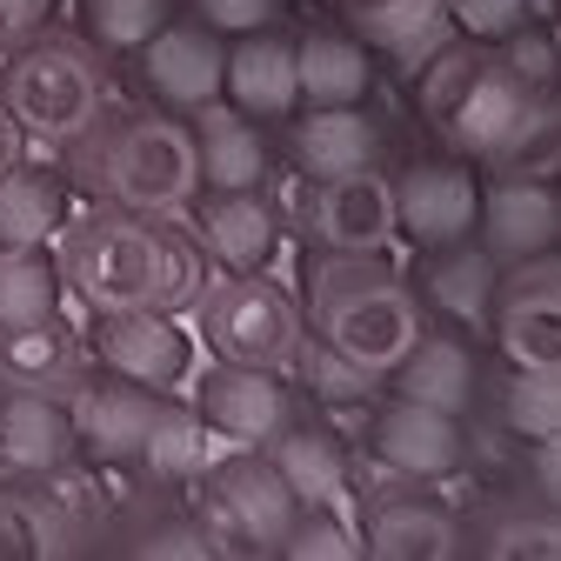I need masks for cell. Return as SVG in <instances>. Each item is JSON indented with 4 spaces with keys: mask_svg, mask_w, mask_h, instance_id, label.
Wrapping results in <instances>:
<instances>
[{
    "mask_svg": "<svg viewBox=\"0 0 561 561\" xmlns=\"http://www.w3.org/2000/svg\"><path fill=\"white\" fill-rule=\"evenodd\" d=\"M414 75H421V88H414L421 121L468 161H502L522 140V127L541 114V101H548V88L522 75V67L502 54V41L455 34L421 60Z\"/></svg>",
    "mask_w": 561,
    "mask_h": 561,
    "instance_id": "cell-1",
    "label": "cell"
},
{
    "mask_svg": "<svg viewBox=\"0 0 561 561\" xmlns=\"http://www.w3.org/2000/svg\"><path fill=\"white\" fill-rule=\"evenodd\" d=\"M308 321L321 347H334V355L388 381V368L421 334V301L394 267H381V254L321 248L308 261Z\"/></svg>",
    "mask_w": 561,
    "mask_h": 561,
    "instance_id": "cell-2",
    "label": "cell"
},
{
    "mask_svg": "<svg viewBox=\"0 0 561 561\" xmlns=\"http://www.w3.org/2000/svg\"><path fill=\"white\" fill-rule=\"evenodd\" d=\"M0 101L14 107L27 140L75 148V140H88L101 127V114H107L101 47L88 34H67V27L41 21L27 41H14L8 54H0Z\"/></svg>",
    "mask_w": 561,
    "mask_h": 561,
    "instance_id": "cell-3",
    "label": "cell"
},
{
    "mask_svg": "<svg viewBox=\"0 0 561 561\" xmlns=\"http://www.w3.org/2000/svg\"><path fill=\"white\" fill-rule=\"evenodd\" d=\"M54 267L60 288L75 295L88 314L101 308H154L161 295V221L134 215V207H88V215H67V228L54 234Z\"/></svg>",
    "mask_w": 561,
    "mask_h": 561,
    "instance_id": "cell-4",
    "label": "cell"
},
{
    "mask_svg": "<svg viewBox=\"0 0 561 561\" xmlns=\"http://www.w3.org/2000/svg\"><path fill=\"white\" fill-rule=\"evenodd\" d=\"M101 201L134 207V215H181L201 194V161H194V127L187 114L148 107L107 127V148L94 168Z\"/></svg>",
    "mask_w": 561,
    "mask_h": 561,
    "instance_id": "cell-5",
    "label": "cell"
},
{
    "mask_svg": "<svg viewBox=\"0 0 561 561\" xmlns=\"http://www.w3.org/2000/svg\"><path fill=\"white\" fill-rule=\"evenodd\" d=\"M194 328L215 362H248L288 375L301 355V301L274 274H221L207 267V288L194 295Z\"/></svg>",
    "mask_w": 561,
    "mask_h": 561,
    "instance_id": "cell-6",
    "label": "cell"
},
{
    "mask_svg": "<svg viewBox=\"0 0 561 561\" xmlns=\"http://www.w3.org/2000/svg\"><path fill=\"white\" fill-rule=\"evenodd\" d=\"M194 481L207 488V515L201 522H215V528H207V535H215V554L221 548H280L288 522L301 515L295 488L280 481L267 448H228L221 461H207Z\"/></svg>",
    "mask_w": 561,
    "mask_h": 561,
    "instance_id": "cell-7",
    "label": "cell"
},
{
    "mask_svg": "<svg viewBox=\"0 0 561 561\" xmlns=\"http://www.w3.org/2000/svg\"><path fill=\"white\" fill-rule=\"evenodd\" d=\"M194 328L168 308H101L94 328H88V362L101 375H121V381H140V388H187L194 375Z\"/></svg>",
    "mask_w": 561,
    "mask_h": 561,
    "instance_id": "cell-8",
    "label": "cell"
},
{
    "mask_svg": "<svg viewBox=\"0 0 561 561\" xmlns=\"http://www.w3.org/2000/svg\"><path fill=\"white\" fill-rule=\"evenodd\" d=\"M495 347L508 368L528 375H561V254H528L495 280L488 308Z\"/></svg>",
    "mask_w": 561,
    "mask_h": 561,
    "instance_id": "cell-9",
    "label": "cell"
},
{
    "mask_svg": "<svg viewBox=\"0 0 561 561\" xmlns=\"http://www.w3.org/2000/svg\"><path fill=\"white\" fill-rule=\"evenodd\" d=\"M194 381V414L215 428L228 448H267L280 435V421L295 414L288 375L274 368H248V362H207Z\"/></svg>",
    "mask_w": 561,
    "mask_h": 561,
    "instance_id": "cell-10",
    "label": "cell"
},
{
    "mask_svg": "<svg viewBox=\"0 0 561 561\" xmlns=\"http://www.w3.org/2000/svg\"><path fill=\"white\" fill-rule=\"evenodd\" d=\"M221 34L207 27V21H161L148 41L134 47V67H140V88H148L154 107L168 114H194L207 101H221Z\"/></svg>",
    "mask_w": 561,
    "mask_h": 561,
    "instance_id": "cell-11",
    "label": "cell"
},
{
    "mask_svg": "<svg viewBox=\"0 0 561 561\" xmlns=\"http://www.w3.org/2000/svg\"><path fill=\"white\" fill-rule=\"evenodd\" d=\"M368 455L394 481H442L468 461V435H461V414H442L428 401L394 394L368 414Z\"/></svg>",
    "mask_w": 561,
    "mask_h": 561,
    "instance_id": "cell-12",
    "label": "cell"
},
{
    "mask_svg": "<svg viewBox=\"0 0 561 561\" xmlns=\"http://www.w3.org/2000/svg\"><path fill=\"white\" fill-rule=\"evenodd\" d=\"M474 215H481V181L468 154H428L394 174V234H408L414 248L474 234Z\"/></svg>",
    "mask_w": 561,
    "mask_h": 561,
    "instance_id": "cell-13",
    "label": "cell"
},
{
    "mask_svg": "<svg viewBox=\"0 0 561 561\" xmlns=\"http://www.w3.org/2000/svg\"><path fill=\"white\" fill-rule=\"evenodd\" d=\"M468 535H461V515L428 495L421 481H401V488H381L362 508V554H388V561H435V554H461Z\"/></svg>",
    "mask_w": 561,
    "mask_h": 561,
    "instance_id": "cell-14",
    "label": "cell"
},
{
    "mask_svg": "<svg viewBox=\"0 0 561 561\" xmlns=\"http://www.w3.org/2000/svg\"><path fill=\"white\" fill-rule=\"evenodd\" d=\"M308 234L334 254H381L394 241V174L362 168L308 187Z\"/></svg>",
    "mask_w": 561,
    "mask_h": 561,
    "instance_id": "cell-15",
    "label": "cell"
},
{
    "mask_svg": "<svg viewBox=\"0 0 561 561\" xmlns=\"http://www.w3.org/2000/svg\"><path fill=\"white\" fill-rule=\"evenodd\" d=\"M481 248L495 261H528V254H548L561 241V187L548 174H508L481 187Z\"/></svg>",
    "mask_w": 561,
    "mask_h": 561,
    "instance_id": "cell-16",
    "label": "cell"
},
{
    "mask_svg": "<svg viewBox=\"0 0 561 561\" xmlns=\"http://www.w3.org/2000/svg\"><path fill=\"white\" fill-rule=\"evenodd\" d=\"M161 388H140V381H121V375H88L75 394H67V408H75V435L81 448H94L101 461H134L140 442H148L154 414H161Z\"/></svg>",
    "mask_w": 561,
    "mask_h": 561,
    "instance_id": "cell-17",
    "label": "cell"
},
{
    "mask_svg": "<svg viewBox=\"0 0 561 561\" xmlns=\"http://www.w3.org/2000/svg\"><path fill=\"white\" fill-rule=\"evenodd\" d=\"M495 280H502V261L461 234V241H428V248H421L408 288H414L421 308H435V314H448V321H461V328H488Z\"/></svg>",
    "mask_w": 561,
    "mask_h": 561,
    "instance_id": "cell-18",
    "label": "cell"
},
{
    "mask_svg": "<svg viewBox=\"0 0 561 561\" xmlns=\"http://www.w3.org/2000/svg\"><path fill=\"white\" fill-rule=\"evenodd\" d=\"M221 101L241 107L248 121H288L301 107V88H295V34H274L254 27V34H234L228 60H221Z\"/></svg>",
    "mask_w": 561,
    "mask_h": 561,
    "instance_id": "cell-19",
    "label": "cell"
},
{
    "mask_svg": "<svg viewBox=\"0 0 561 561\" xmlns=\"http://www.w3.org/2000/svg\"><path fill=\"white\" fill-rule=\"evenodd\" d=\"M194 234L207 248L221 274H254L274 261V241H280V215L261 187H207L201 194V215H194Z\"/></svg>",
    "mask_w": 561,
    "mask_h": 561,
    "instance_id": "cell-20",
    "label": "cell"
},
{
    "mask_svg": "<svg viewBox=\"0 0 561 561\" xmlns=\"http://www.w3.org/2000/svg\"><path fill=\"white\" fill-rule=\"evenodd\" d=\"M94 375L88 334H75L60 314L0 328V388H34V394H75Z\"/></svg>",
    "mask_w": 561,
    "mask_h": 561,
    "instance_id": "cell-21",
    "label": "cell"
},
{
    "mask_svg": "<svg viewBox=\"0 0 561 561\" xmlns=\"http://www.w3.org/2000/svg\"><path fill=\"white\" fill-rule=\"evenodd\" d=\"M75 455H81V435H75L67 394L0 388V474H41Z\"/></svg>",
    "mask_w": 561,
    "mask_h": 561,
    "instance_id": "cell-22",
    "label": "cell"
},
{
    "mask_svg": "<svg viewBox=\"0 0 561 561\" xmlns=\"http://www.w3.org/2000/svg\"><path fill=\"white\" fill-rule=\"evenodd\" d=\"M295 168L308 181H334V174H362L381 168V127L362 114V101L347 107H301V121L288 127Z\"/></svg>",
    "mask_w": 561,
    "mask_h": 561,
    "instance_id": "cell-23",
    "label": "cell"
},
{
    "mask_svg": "<svg viewBox=\"0 0 561 561\" xmlns=\"http://www.w3.org/2000/svg\"><path fill=\"white\" fill-rule=\"evenodd\" d=\"M341 21H347V34L381 47L401 75H414L442 41H455L448 0H341Z\"/></svg>",
    "mask_w": 561,
    "mask_h": 561,
    "instance_id": "cell-24",
    "label": "cell"
},
{
    "mask_svg": "<svg viewBox=\"0 0 561 561\" xmlns=\"http://www.w3.org/2000/svg\"><path fill=\"white\" fill-rule=\"evenodd\" d=\"M75 215V187L47 161L0 168V248H54V234Z\"/></svg>",
    "mask_w": 561,
    "mask_h": 561,
    "instance_id": "cell-25",
    "label": "cell"
},
{
    "mask_svg": "<svg viewBox=\"0 0 561 561\" xmlns=\"http://www.w3.org/2000/svg\"><path fill=\"white\" fill-rule=\"evenodd\" d=\"M194 127V161H201V187H261L267 181V140L261 127L228 107V101H207L187 114Z\"/></svg>",
    "mask_w": 561,
    "mask_h": 561,
    "instance_id": "cell-26",
    "label": "cell"
},
{
    "mask_svg": "<svg viewBox=\"0 0 561 561\" xmlns=\"http://www.w3.org/2000/svg\"><path fill=\"white\" fill-rule=\"evenodd\" d=\"M375 47L347 27H308L295 41V88H301V107H347L368 94V75H375Z\"/></svg>",
    "mask_w": 561,
    "mask_h": 561,
    "instance_id": "cell-27",
    "label": "cell"
},
{
    "mask_svg": "<svg viewBox=\"0 0 561 561\" xmlns=\"http://www.w3.org/2000/svg\"><path fill=\"white\" fill-rule=\"evenodd\" d=\"M388 381L408 401H428L442 414H461L474 401V347L461 334H428V328H421L414 347L388 368Z\"/></svg>",
    "mask_w": 561,
    "mask_h": 561,
    "instance_id": "cell-28",
    "label": "cell"
},
{
    "mask_svg": "<svg viewBox=\"0 0 561 561\" xmlns=\"http://www.w3.org/2000/svg\"><path fill=\"white\" fill-rule=\"evenodd\" d=\"M267 461L295 488L301 508H334L347 495V448L328 428H314V421H295V414L280 421V435L267 442Z\"/></svg>",
    "mask_w": 561,
    "mask_h": 561,
    "instance_id": "cell-29",
    "label": "cell"
},
{
    "mask_svg": "<svg viewBox=\"0 0 561 561\" xmlns=\"http://www.w3.org/2000/svg\"><path fill=\"white\" fill-rule=\"evenodd\" d=\"M140 468H148L154 481H194L207 461H215V428L194 414V408H181L174 394L161 401V414H154V428H148V442H140V455H134Z\"/></svg>",
    "mask_w": 561,
    "mask_h": 561,
    "instance_id": "cell-30",
    "label": "cell"
},
{
    "mask_svg": "<svg viewBox=\"0 0 561 561\" xmlns=\"http://www.w3.org/2000/svg\"><path fill=\"white\" fill-rule=\"evenodd\" d=\"M60 267L54 248H0V328L60 314Z\"/></svg>",
    "mask_w": 561,
    "mask_h": 561,
    "instance_id": "cell-31",
    "label": "cell"
},
{
    "mask_svg": "<svg viewBox=\"0 0 561 561\" xmlns=\"http://www.w3.org/2000/svg\"><path fill=\"white\" fill-rule=\"evenodd\" d=\"M481 548L495 561H561V508L554 502H522V508H495Z\"/></svg>",
    "mask_w": 561,
    "mask_h": 561,
    "instance_id": "cell-32",
    "label": "cell"
},
{
    "mask_svg": "<svg viewBox=\"0 0 561 561\" xmlns=\"http://www.w3.org/2000/svg\"><path fill=\"white\" fill-rule=\"evenodd\" d=\"M168 14L174 0H81V27L101 54H134Z\"/></svg>",
    "mask_w": 561,
    "mask_h": 561,
    "instance_id": "cell-33",
    "label": "cell"
},
{
    "mask_svg": "<svg viewBox=\"0 0 561 561\" xmlns=\"http://www.w3.org/2000/svg\"><path fill=\"white\" fill-rule=\"evenodd\" d=\"M502 428L522 435V442L561 435V375L508 368V381H502Z\"/></svg>",
    "mask_w": 561,
    "mask_h": 561,
    "instance_id": "cell-34",
    "label": "cell"
},
{
    "mask_svg": "<svg viewBox=\"0 0 561 561\" xmlns=\"http://www.w3.org/2000/svg\"><path fill=\"white\" fill-rule=\"evenodd\" d=\"M295 368H301V381L314 388V401H328V408H362V401H375L381 394V375H368V368H355L347 355H334V347H301L295 355Z\"/></svg>",
    "mask_w": 561,
    "mask_h": 561,
    "instance_id": "cell-35",
    "label": "cell"
},
{
    "mask_svg": "<svg viewBox=\"0 0 561 561\" xmlns=\"http://www.w3.org/2000/svg\"><path fill=\"white\" fill-rule=\"evenodd\" d=\"M274 554H334V561H355L362 554V535L347 528L341 515H328V508H301Z\"/></svg>",
    "mask_w": 561,
    "mask_h": 561,
    "instance_id": "cell-36",
    "label": "cell"
},
{
    "mask_svg": "<svg viewBox=\"0 0 561 561\" xmlns=\"http://www.w3.org/2000/svg\"><path fill=\"white\" fill-rule=\"evenodd\" d=\"M448 21L468 41H508L515 27H528V0H448Z\"/></svg>",
    "mask_w": 561,
    "mask_h": 561,
    "instance_id": "cell-37",
    "label": "cell"
},
{
    "mask_svg": "<svg viewBox=\"0 0 561 561\" xmlns=\"http://www.w3.org/2000/svg\"><path fill=\"white\" fill-rule=\"evenodd\" d=\"M134 554H194L201 561V554H215V535L201 528V515H168L154 535L134 541Z\"/></svg>",
    "mask_w": 561,
    "mask_h": 561,
    "instance_id": "cell-38",
    "label": "cell"
},
{
    "mask_svg": "<svg viewBox=\"0 0 561 561\" xmlns=\"http://www.w3.org/2000/svg\"><path fill=\"white\" fill-rule=\"evenodd\" d=\"M280 14V0H194V21H207L215 34H254Z\"/></svg>",
    "mask_w": 561,
    "mask_h": 561,
    "instance_id": "cell-39",
    "label": "cell"
},
{
    "mask_svg": "<svg viewBox=\"0 0 561 561\" xmlns=\"http://www.w3.org/2000/svg\"><path fill=\"white\" fill-rule=\"evenodd\" d=\"M528 481H535V495L561 508V435H541L528 442Z\"/></svg>",
    "mask_w": 561,
    "mask_h": 561,
    "instance_id": "cell-40",
    "label": "cell"
},
{
    "mask_svg": "<svg viewBox=\"0 0 561 561\" xmlns=\"http://www.w3.org/2000/svg\"><path fill=\"white\" fill-rule=\"evenodd\" d=\"M47 14H54V0H0V54H8L14 41H27Z\"/></svg>",
    "mask_w": 561,
    "mask_h": 561,
    "instance_id": "cell-41",
    "label": "cell"
},
{
    "mask_svg": "<svg viewBox=\"0 0 561 561\" xmlns=\"http://www.w3.org/2000/svg\"><path fill=\"white\" fill-rule=\"evenodd\" d=\"M21 154H27V127L14 121V107H8V101H0V168H14Z\"/></svg>",
    "mask_w": 561,
    "mask_h": 561,
    "instance_id": "cell-42",
    "label": "cell"
},
{
    "mask_svg": "<svg viewBox=\"0 0 561 561\" xmlns=\"http://www.w3.org/2000/svg\"><path fill=\"white\" fill-rule=\"evenodd\" d=\"M554 21H561V0H554Z\"/></svg>",
    "mask_w": 561,
    "mask_h": 561,
    "instance_id": "cell-43",
    "label": "cell"
}]
</instances>
